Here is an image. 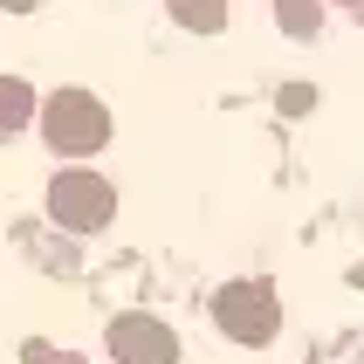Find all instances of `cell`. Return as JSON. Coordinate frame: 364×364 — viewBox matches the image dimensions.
Masks as SVG:
<instances>
[{"instance_id": "cell-1", "label": "cell", "mask_w": 364, "mask_h": 364, "mask_svg": "<svg viewBox=\"0 0 364 364\" xmlns=\"http://www.w3.org/2000/svg\"><path fill=\"white\" fill-rule=\"evenodd\" d=\"M41 138H48V151H62V159L103 151V138H110V110H103L90 90H55L48 110H41Z\"/></svg>"}, {"instance_id": "cell-2", "label": "cell", "mask_w": 364, "mask_h": 364, "mask_svg": "<svg viewBox=\"0 0 364 364\" xmlns=\"http://www.w3.org/2000/svg\"><path fill=\"white\" fill-rule=\"evenodd\" d=\"M213 323L227 337H241V344H268L275 330H282V309H275V289L268 282H227L213 296Z\"/></svg>"}, {"instance_id": "cell-3", "label": "cell", "mask_w": 364, "mask_h": 364, "mask_svg": "<svg viewBox=\"0 0 364 364\" xmlns=\"http://www.w3.org/2000/svg\"><path fill=\"white\" fill-rule=\"evenodd\" d=\"M48 213H55L62 227H76V234H97V227H110V213H117V193H110V179H97V172H55Z\"/></svg>"}, {"instance_id": "cell-4", "label": "cell", "mask_w": 364, "mask_h": 364, "mask_svg": "<svg viewBox=\"0 0 364 364\" xmlns=\"http://www.w3.org/2000/svg\"><path fill=\"white\" fill-rule=\"evenodd\" d=\"M110 358L117 364H179V337L159 316H117L110 323Z\"/></svg>"}, {"instance_id": "cell-5", "label": "cell", "mask_w": 364, "mask_h": 364, "mask_svg": "<svg viewBox=\"0 0 364 364\" xmlns=\"http://www.w3.org/2000/svg\"><path fill=\"white\" fill-rule=\"evenodd\" d=\"M28 110H35V90H28L21 76H0V138H7V131H21V124H28Z\"/></svg>"}, {"instance_id": "cell-6", "label": "cell", "mask_w": 364, "mask_h": 364, "mask_svg": "<svg viewBox=\"0 0 364 364\" xmlns=\"http://www.w3.org/2000/svg\"><path fill=\"white\" fill-rule=\"evenodd\" d=\"M275 21H282L289 35H316L323 28V7H275Z\"/></svg>"}, {"instance_id": "cell-7", "label": "cell", "mask_w": 364, "mask_h": 364, "mask_svg": "<svg viewBox=\"0 0 364 364\" xmlns=\"http://www.w3.org/2000/svg\"><path fill=\"white\" fill-rule=\"evenodd\" d=\"M172 21H186V28L213 35V28H227V7H172Z\"/></svg>"}, {"instance_id": "cell-8", "label": "cell", "mask_w": 364, "mask_h": 364, "mask_svg": "<svg viewBox=\"0 0 364 364\" xmlns=\"http://www.w3.org/2000/svg\"><path fill=\"white\" fill-rule=\"evenodd\" d=\"M309 97H316L309 82H289V90H282V103H289V110H309Z\"/></svg>"}]
</instances>
